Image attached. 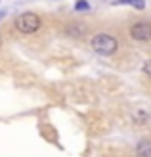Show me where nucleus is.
<instances>
[{
	"label": "nucleus",
	"instance_id": "5",
	"mask_svg": "<svg viewBox=\"0 0 151 157\" xmlns=\"http://www.w3.org/2000/svg\"><path fill=\"white\" fill-rule=\"evenodd\" d=\"M136 155L138 157H151V140H147V138L140 140L136 146Z\"/></svg>",
	"mask_w": 151,
	"mask_h": 157
},
{
	"label": "nucleus",
	"instance_id": "4",
	"mask_svg": "<svg viewBox=\"0 0 151 157\" xmlns=\"http://www.w3.org/2000/svg\"><path fill=\"white\" fill-rule=\"evenodd\" d=\"M84 33H86V27L82 23H69V25H65V35L71 38H82Z\"/></svg>",
	"mask_w": 151,
	"mask_h": 157
},
{
	"label": "nucleus",
	"instance_id": "2",
	"mask_svg": "<svg viewBox=\"0 0 151 157\" xmlns=\"http://www.w3.org/2000/svg\"><path fill=\"white\" fill-rule=\"evenodd\" d=\"M13 25L17 29V33H21V35H35L42 27V19L35 12H23L15 17Z\"/></svg>",
	"mask_w": 151,
	"mask_h": 157
},
{
	"label": "nucleus",
	"instance_id": "3",
	"mask_svg": "<svg viewBox=\"0 0 151 157\" xmlns=\"http://www.w3.org/2000/svg\"><path fill=\"white\" fill-rule=\"evenodd\" d=\"M128 35H130L132 40H136V42H149L151 40V23H147V21L134 23L128 29Z\"/></svg>",
	"mask_w": 151,
	"mask_h": 157
},
{
	"label": "nucleus",
	"instance_id": "6",
	"mask_svg": "<svg viewBox=\"0 0 151 157\" xmlns=\"http://www.w3.org/2000/svg\"><path fill=\"white\" fill-rule=\"evenodd\" d=\"M115 2H119V4H130L134 8H138V10H144V8H145L144 0H115Z\"/></svg>",
	"mask_w": 151,
	"mask_h": 157
},
{
	"label": "nucleus",
	"instance_id": "9",
	"mask_svg": "<svg viewBox=\"0 0 151 157\" xmlns=\"http://www.w3.org/2000/svg\"><path fill=\"white\" fill-rule=\"evenodd\" d=\"M142 73H144L145 77H151V58L144 61V65H142Z\"/></svg>",
	"mask_w": 151,
	"mask_h": 157
},
{
	"label": "nucleus",
	"instance_id": "11",
	"mask_svg": "<svg viewBox=\"0 0 151 157\" xmlns=\"http://www.w3.org/2000/svg\"><path fill=\"white\" fill-rule=\"evenodd\" d=\"M0 44H2V36H0Z\"/></svg>",
	"mask_w": 151,
	"mask_h": 157
},
{
	"label": "nucleus",
	"instance_id": "10",
	"mask_svg": "<svg viewBox=\"0 0 151 157\" xmlns=\"http://www.w3.org/2000/svg\"><path fill=\"white\" fill-rule=\"evenodd\" d=\"M4 13H6V12H0V19H2V17H4Z\"/></svg>",
	"mask_w": 151,
	"mask_h": 157
},
{
	"label": "nucleus",
	"instance_id": "8",
	"mask_svg": "<svg viewBox=\"0 0 151 157\" xmlns=\"http://www.w3.org/2000/svg\"><path fill=\"white\" fill-rule=\"evenodd\" d=\"M88 10H90V4L86 0H78L75 4V12H88Z\"/></svg>",
	"mask_w": 151,
	"mask_h": 157
},
{
	"label": "nucleus",
	"instance_id": "1",
	"mask_svg": "<svg viewBox=\"0 0 151 157\" xmlns=\"http://www.w3.org/2000/svg\"><path fill=\"white\" fill-rule=\"evenodd\" d=\"M90 48L100 56H113L119 50V40L109 33H96L90 38Z\"/></svg>",
	"mask_w": 151,
	"mask_h": 157
},
{
	"label": "nucleus",
	"instance_id": "7",
	"mask_svg": "<svg viewBox=\"0 0 151 157\" xmlns=\"http://www.w3.org/2000/svg\"><path fill=\"white\" fill-rule=\"evenodd\" d=\"M147 119H149V115H147V113H144V111H138L136 115H134V123H138V124L147 123Z\"/></svg>",
	"mask_w": 151,
	"mask_h": 157
}]
</instances>
